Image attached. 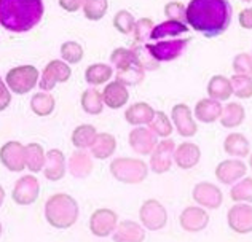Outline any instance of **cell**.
I'll return each mask as SVG.
<instances>
[{
    "instance_id": "1",
    "label": "cell",
    "mask_w": 252,
    "mask_h": 242,
    "mask_svg": "<svg viewBox=\"0 0 252 242\" xmlns=\"http://www.w3.org/2000/svg\"><path fill=\"white\" fill-rule=\"evenodd\" d=\"M233 8L228 0H190L187 24L206 38L222 35L231 23Z\"/></svg>"
},
{
    "instance_id": "2",
    "label": "cell",
    "mask_w": 252,
    "mask_h": 242,
    "mask_svg": "<svg viewBox=\"0 0 252 242\" xmlns=\"http://www.w3.org/2000/svg\"><path fill=\"white\" fill-rule=\"evenodd\" d=\"M43 15V0H0V26L13 34L32 30Z\"/></svg>"
},
{
    "instance_id": "3",
    "label": "cell",
    "mask_w": 252,
    "mask_h": 242,
    "mask_svg": "<svg viewBox=\"0 0 252 242\" xmlns=\"http://www.w3.org/2000/svg\"><path fill=\"white\" fill-rule=\"evenodd\" d=\"M78 202L67 193L51 194L45 202V218L56 230H69L78 220Z\"/></svg>"
},
{
    "instance_id": "4",
    "label": "cell",
    "mask_w": 252,
    "mask_h": 242,
    "mask_svg": "<svg viewBox=\"0 0 252 242\" xmlns=\"http://www.w3.org/2000/svg\"><path fill=\"white\" fill-rule=\"evenodd\" d=\"M110 174L115 180L125 185H139L149 175V164L139 158H115L110 162Z\"/></svg>"
},
{
    "instance_id": "5",
    "label": "cell",
    "mask_w": 252,
    "mask_h": 242,
    "mask_svg": "<svg viewBox=\"0 0 252 242\" xmlns=\"http://www.w3.org/2000/svg\"><path fill=\"white\" fill-rule=\"evenodd\" d=\"M40 72L34 65H18L8 70L5 77L6 86L15 94H28L35 86H38Z\"/></svg>"
},
{
    "instance_id": "6",
    "label": "cell",
    "mask_w": 252,
    "mask_h": 242,
    "mask_svg": "<svg viewBox=\"0 0 252 242\" xmlns=\"http://www.w3.org/2000/svg\"><path fill=\"white\" fill-rule=\"evenodd\" d=\"M190 43V38H169V40H158L157 43H145V51L160 62H171L184 54L185 48Z\"/></svg>"
},
{
    "instance_id": "7",
    "label": "cell",
    "mask_w": 252,
    "mask_h": 242,
    "mask_svg": "<svg viewBox=\"0 0 252 242\" xmlns=\"http://www.w3.org/2000/svg\"><path fill=\"white\" fill-rule=\"evenodd\" d=\"M139 220L149 231H160L168 223L166 207L158 199H145L139 209Z\"/></svg>"
},
{
    "instance_id": "8",
    "label": "cell",
    "mask_w": 252,
    "mask_h": 242,
    "mask_svg": "<svg viewBox=\"0 0 252 242\" xmlns=\"http://www.w3.org/2000/svg\"><path fill=\"white\" fill-rule=\"evenodd\" d=\"M70 77H72L70 64H67L63 59H53L45 65L40 75V81H38V88L50 93V91L56 88L58 83L69 81Z\"/></svg>"
},
{
    "instance_id": "9",
    "label": "cell",
    "mask_w": 252,
    "mask_h": 242,
    "mask_svg": "<svg viewBox=\"0 0 252 242\" xmlns=\"http://www.w3.org/2000/svg\"><path fill=\"white\" fill-rule=\"evenodd\" d=\"M176 142L166 137L161 142L157 143L154 152L150 153V169L155 174L161 175L166 174L174 164V150H176Z\"/></svg>"
},
{
    "instance_id": "10",
    "label": "cell",
    "mask_w": 252,
    "mask_h": 242,
    "mask_svg": "<svg viewBox=\"0 0 252 242\" xmlns=\"http://www.w3.org/2000/svg\"><path fill=\"white\" fill-rule=\"evenodd\" d=\"M40 194V182L35 175H23L13 187L11 198L18 206H31L38 199Z\"/></svg>"
},
{
    "instance_id": "11",
    "label": "cell",
    "mask_w": 252,
    "mask_h": 242,
    "mask_svg": "<svg viewBox=\"0 0 252 242\" xmlns=\"http://www.w3.org/2000/svg\"><path fill=\"white\" fill-rule=\"evenodd\" d=\"M118 225V215L112 209H97L90 217V231L96 238H109Z\"/></svg>"
},
{
    "instance_id": "12",
    "label": "cell",
    "mask_w": 252,
    "mask_h": 242,
    "mask_svg": "<svg viewBox=\"0 0 252 242\" xmlns=\"http://www.w3.org/2000/svg\"><path fill=\"white\" fill-rule=\"evenodd\" d=\"M0 162L10 172H23L26 169V145L18 140H10L0 148Z\"/></svg>"
},
{
    "instance_id": "13",
    "label": "cell",
    "mask_w": 252,
    "mask_h": 242,
    "mask_svg": "<svg viewBox=\"0 0 252 242\" xmlns=\"http://www.w3.org/2000/svg\"><path fill=\"white\" fill-rule=\"evenodd\" d=\"M191 198L198 206H201L209 211H216L222 206L223 202V193L217 185L211 182H200L193 187Z\"/></svg>"
},
{
    "instance_id": "14",
    "label": "cell",
    "mask_w": 252,
    "mask_h": 242,
    "mask_svg": "<svg viewBox=\"0 0 252 242\" xmlns=\"http://www.w3.org/2000/svg\"><path fill=\"white\" fill-rule=\"evenodd\" d=\"M227 223L236 234L252 233V204L236 202L235 206H231L227 214Z\"/></svg>"
},
{
    "instance_id": "15",
    "label": "cell",
    "mask_w": 252,
    "mask_h": 242,
    "mask_svg": "<svg viewBox=\"0 0 252 242\" xmlns=\"http://www.w3.org/2000/svg\"><path fill=\"white\" fill-rule=\"evenodd\" d=\"M209 212L201 206H189L181 212L179 223L181 228L187 233H200L206 230L209 225Z\"/></svg>"
},
{
    "instance_id": "16",
    "label": "cell",
    "mask_w": 252,
    "mask_h": 242,
    "mask_svg": "<svg viewBox=\"0 0 252 242\" xmlns=\"http://www.w3.org/2000/svg\"><path fill=\"white\" fill-rule=\"evenodd\" d=\"M171 120L179 135L193 137L198 133V124L193 120V113L187 104H176L171 110Z\"/></svg>"
},
{
    "instance_id": "17",
    "label": "cell",
    "mask_w": 252,
    "mask_h": 242,
    "mask_svg": "<svg viewBox=\"0 0 252 242\" xmlns=\"http://www.w3.org/2000/svg\"><path fill=\"white\" fill-rule=\"evenodd\" d=\"M248 174L246 162L241 158H231L220 161L216 167V179L222 185H235L238 180H241Z\"/></svg>"
},
{
    "instance_id": "18",
    "label": "cell",
    "mask_w": 252,
    "mask_h": 242,
    "mask_svg": "<svg viewBox=\"0 0 252 242\" xmlns=\"http://www.w3.org/2000/svg\"><path fill=\"white\" fill-rule=\"evenodd\" d=\"M129 147L134 150L137 155L147 156L154 152V148L158 143V135L150 128L145 126H136L128 135Z\"/></svg>"
},
{
    "instance_id": "19",
    "label": "cell",
    "mask_w": 252,
    "mask_h": 242,
    "mask_svg": "<svg viewBox=\"0 0 252 242\" xmlns=\"http://www.w3.org/2000/svg\"><path fill=\"white\" fill-rule=\"evenodd\" d=\"M65 171H67V161L61 150L51 148L46 152V161L43 167V175L50 182H59L64 179Z\"/></svg>"
},
{
    "instance_id": "20",
    "label": "cell",
    "mask_w": 252,
    "mask_h": 242,
    "mask_svg": "<svg viewBox=\"0 0 252 242\" xmlns=\"http://www.w3.org/2000/svg\"><path fill=\"white\" fill-rule=\"evenodd\" d=\"M201 160V148L193 142H182L174 150V164L179 169H193Z\"/></svg>"
},
{
    "instance_id": "21",
    "label": "cell",
    "mask_w": 252,
    "mask_h": 242,
    "mask_svg": "<svg viewBox=\"0 0 252 242\" xmlns=\"http://www.w3.org/2000/svg\"><path fill=\"white\" fill-rule=\"evenodd\" d=\"M93 169H94V161H93V155H90L83 148H77L69 158V172L72 177L75 179H86L91 175Z\"/></svg>"
},
{
    "instance_id": "22",
    "label": "cell",
    "mask_w": 252,
    "mask_h": 242,
    "mask_svg": "<svg viewBox=\"0 0 252 242\" xmlns=\"http://www.w3.org/2000/svg\"><path fill=\"white\" fill-rule=\"evenodd\" d=\"M102 99L104 104L112 110L125 107L129 101V91L128 86H125L120 81H110L102 89Z\"/></svg>"
},
{
    "instance_id": "23",
    "label": "cell",
    "mask_w": 252,
    "mask_h": 242,
    "mask_svg": "<svg viewBox=\"0 0 252 242\" xmlns=\"http://www.w3.org/2000/svg\"><path fill=\"white\" fill-rule=\"evenodd\" d=\"M115 242H142L145 241V228L142 223L132 220H123L117 225V230L112 234Z\"/></svg>"
},
{
    "instance_id": "24",
    "label": "cell",
    "mask_w": 252,
    "mask_h": 242,
    "mask_svg": "<svg viewBox=\"0 0 252 242\" xmlns=\"http://www.w3.org/2000/svg\"><path fill=\"white\" fill-rule=\"evenodd\" d=\"M222 110L223 107L220 101H216V99H212V97H204V99H200L196 102L193 115L200 123L211 124L220 118Z\"/></svg>"
},
{
    "instance_id": "25",
    "label": "cell",
    "mask_w": 252,
    "mask_h": 242,
    "mask_svg": "<svg viewBox=\"0 0 252 242\" xmlns=\"http://www.w3.org/2000/svg\"><path fill=\"white\" fill-rule=\"evenodd\" d=\"M184 34H189V24L177 19H168L160 24H157L150 34V40L158 42L164 38H177Z\"/></svg>"
},
{
    "instance_id": "26",
    "label": "cell",
    "mask_w": 252,
    "mask_h": 242,
    "mask_svg": "<svg viewBox=\"0 0 252 242\" xmlns=\"http://www.w3.org/2000/svg\"><path fill=\"white\" fill-rule=\"evenodd\" d=\"M157 110L147 102H136L126 108L125 120L131 126H145L154 120Z\"/></svg>"
},
{
    "instance_id": "27",
    "label": "cell",
    "mask_w": 252,
    "mask_h": 242,
    "mask_svg": "<svg viewBox=\"0 0 252 242\" xmlns=\"http://www.w3.org/2000/svg\"><path fill=\"white\" fill-rule=\"evenodd\" d=\"M117 150V139L115 135H112L109 133H97L94 142L90 147V152L93 155V158L96 160H109Z\"/></svg>"
},
{
    "instance_id": "28",
    "label": "cell",
    "mask_w": 252,
    "mask_h": 242,
    "mask_svg": "<svg viewBox=\"0 0 252 242\" xmlns=\"http://www.w3.org/2000/svg\"><path fill=\"white\" fill-rule=\"evenodd\" d=\"M223 152L233 158H246L251 155V143L241 133H231L223 140Z\"/></svg>"
},
{
    "instance_id": "29",
    "label": "cell",
    "mask_w": 252,
    "mask_h": 242,
    "mask_svg": "<svg viewBox=\"0 0 252 242\" xmlns=\"http://www.w3.org/2000/svg\"><path fill=\"white\" fill-rule=\"evenodd\" d=\"M145 67L141 61L128 65L125 69H117L115 80L123 83L125 86H139L145 80Z\"/></svg>"
},
{
    "instance_id": "30",
    "label": "cell",
    "mask_w": 252,
    "mask_h": 242,
    "mask_svg": "<svg viewBox=\"0 0 252 242\" xmlns=\"http://www.w3.org/2000/svg\"><path fill=\"white\" fill-rule=\"evenodd\" d=\"M208 96L216 101H228L233 96V88H231V80L225 75H214L208 83Z\"/></svg>"
},
{
    "instance_id": "31",
    "label": "cell",
    "mask_w": 252,
    "mask_h": 242,
    "mask_svg": "<svg viewBox=\"0 0 252 242\" xmlns=\"http://www.w3.org/2000/svg\"><path fill=\"white\" fill-rule=\"evenodd\" d=\"M244 120H246V110L240 102H228L222 110L220 118H219L222 126L227 129H235L241 126Z\"/></svg>"
},
{
    "instance_id": "32",
    "label": "cell",
    "mask_w": 252,
    "mask_h": 242,
    "mask_svg": "<svg viewBox=\"0 0 252 242\" xmlns=\"http://www.w3.org/2000/svg\"><path fill=\"white\" fill-rule=\"evenodd\" d=\"M45 161H46V152L40 143L31 142L26 145V167H28L32 174L43 171Z\"/></svg>"
},
{
    "instance_id": "33",
    "label": "cell",
    "mask_w": 252,
    "mask_h": 242,
    "mask_svg": "<svg viewBox=\"0 0 252 242\" xmlns=\"http://www.w3.org/2000/svg\"><path fill=\"white\" fill-rule=\"evenodd\" d=\"M112 75H114V69L104 62L91 64L85 70V80L88 84H91V86L105 84L112 78Z\"/></svg>"
},
{
    "instance_id": "34",
    "label": "cell",
    "mask_w": 252,
    "mask_h": 242,
    "mask_svg": "<svg viewBox=\"0 0 252 242\" xmlns=\"http://www.w3.org/2000/svg\"><path fill=\"white\" fill-rule=\"evenodd\" d=\"M80 104H82V108L88 115H101L105 106L102 99V93L97 91L96 86L83 91L80 97Z\"/></svg>"
},
{
    "instance_id": "35",
    "label": "cell",
    "mask_w": 252,
    "mask_h": 242,
    "mask_svg": "<svg viewBox=\"0 0 252 242\" xmlns=\"http://www.w3.org/2000/svg\"><path fill=\"white\" fill-rule=\"evenodd\" d=\"M55 107H56V101L48 91L35 93L31 99V110L37 116H50L55 112Z\"/></svg>"
},
{
    "instance_id": "36",
    "label": "cell",
    "mask_w": 252,
    "mask_h": 242,
    "mask_svg": "<svg viewBox=\"0 0 252 242\" xmlns=\"http://www.w3.org/2000/svg\"><path fill=\"white\" fill-rule=\"evenodd\" d=\"M96 135H97V131H96L94 126H93V124H80V126H77L74 129L70 140H72V143H74L75 148L86 150V148H90L93 145Z\"/></svg>"
},
{
    "instance_id": "37",
    "label": "cell",
    "mask_w": 252,
    "mask_h": 242,
    "mask_svg": "<svg viewBox=\"0 0 252 242\" xmlns=\"http://www.w3.org/2000/svg\"><path fill=\"white\" fill-rule=\"evenodd\" d=\"M109 0H83L82 11L88 21H101L107 15Z\"/></svg>"
},
{
    "instance_id": "38",
    "label": "cell",
    "mask_w": 252,
    "mask_h": 242,
    "mask_svg": "<svg viewBox=\"0 0 252 242\" xmlns=\"http://www.w3.org/2000/svg\"><path fill=\"white\" fill-rule=\"evenodd\" d=\"M149 126H150V129L154 131V133L158 137H161V139L171 137L172 131H174V124H172V120L164 112H161V110L155 112L154 120L149 123Z\"/></svg>"
},
{
    "instance_id": "39",
    "label": "cell",
    "mask_w": 252,
    "mask_h": 242,
    "mask_svg": "<svg viewBox=\"0 0 252 242\" xmlns=\"http://www.w3.org/2000/svg\"><path fill=\"white\" fill-rule=\"evenodd\" d=\"M230 198L233 202H249L252 204V177H243L230 189Z\"/></svg>"
},
{
    "instance_id": "40",
    "label": "cell",
    "mask_w": 252,
    "mask_h": 242,
    "mask_svg": "<svg viewBox=\"0 0 252 242\" xmlns=\"http://www.w3.org/2000/svg\"><path fill=\"white\" fill-rule=\"evenodd\" d=\"M137 61H141V59H139V56L136 54V51L132 48L120 47V48H115L110 54V62L115 69H125Z\"/></svg>"
},
{
    "instance_id": "41",
    "label": "cell",
    "mask_w": 252,
    "mask_h": 242,
    "mask_svg": "<svg viewBox=\"0 0 252 242\" xmlns=\"http://www.w3.org/2000/svg\"><path fill=\"white\" fill-rule=\"evenodd\" d=\"M83 56H85V50L78 42L69 40L61 45V59L67 64L74 65V64L82 62Z\"/></svg>"
},
{
    "instance_id": "42",
    "label": "cell",
    "mask_w": 252,
    "mask_h": 242,
    "mask_svg": "<svg viewBox=\"0 0 252 242\" xmlns=\"http://www.w3.org/2000/svg\"><path fill=\"white\" fill-rule=\"evenodd\" d=\"M230 80H231V88H233V94L238 97V99H251L252 97V77L235 74Z\"/></svg>"
},
{
    "instance_id": "43",
    "label": "cell",
    "mask_w": 252,
    "mask_h": 242,
    "mask_svg": "<svg viewBox=\"0 0 252 242\" xmlns=\"http://www.w3.org/2000/svg\"><path fill=\"white\" fill-rule=\"evenodd\" d=\"M114 27L123 35H131L134 32V26H136V19L132 16V13L128 10H120L115 13L114 16Z\"/></svg>"
},
{
    "instance_id": "44",
    "label": "cell",
    "mask_w": 252,
    "mask_h": 242,
    "mask_svg": "<svg viewBox=\"0 0 252 242\" xmlns=\"http://www.w3.org/2000/svg\"><path fill=\"white\" fill-rule=\"evenodd\" d=\"M154 27H155V24H154V19L152 18L137 19L136 26H134V32H132L136 43H142L147 40V38H150V34H152V30H154Z\"/></svg>"
},
{
    "instance_id": "45",
    "label": "cell",
    "mask_w": 252,
    "mask_h": 242,
    "mask_svg": "<svg viewBox=\"0 0 252 242\" xmlns=\"http://www.w3.org/2000/svg\"><path fill=\"white\" fill-rule=\"evenodd\" d=\"M164 16L168 19H177V21L187 23V5L179 0H171L164 5Z\"/></svg>"
},
{
    "instance_id": "46",
    "label": "cell",
    "mask_w": 252,
    "mask_h": 242,
    "mask_svg": "<svg viewBox=\"0 0 252 242\" xmlns=\"http://www.w3.org/2000/svg\"><path fill=\"white\" fill-rule=\"evenodd\" d=\"M233 72L238 75H248L252 77V54L249 53H238L233 57Z\"/></svg>"
},
{
    "instance_id": "47",
    "label": "cell",
    "mask_w": 252,
    "mask_h": 242,
    "mask_svg": "<svg viewBox=\"0 0 252 242\" xmlns=\"http://www.w3.org/2000/svg\"><path fill=\"white\" fill-rule=\"evenodd\" d=\"M11 104V91L6 86V83L0 77V112H3Z\"/></svg>"
},
{
    "instance_id": "48",
    "label": "cell",
    "mask_w": 252,
    "mask_h": 242,
    "mask_svg": "<svg viewBox=\"0 0 252 242\" xmlns=\"http://www.w3.org/2000/svg\"><path fill=\"white\" fill-rule=\"evenodd\" d=\"M238 23L243 29L252 30V8H243L238 15Z\"/></svg>"
},
{
    "instance_id": "49",
    "label": "cell",
    "mask_w": 252,
    "mask_h": 242,
    "mask_svg": "<svg viewBox=\"0 0 252 242\" xmlns=\"http://www.w3.org/2000/svg\"><path fill=\"white\" fill-rule=\"evenodd\" d=\"M59 6L67 13H77L82 8L83 0H58Z\"/></svg>"
},
{
    "instance_id": "50",
    "label": "cell",
    "mask_w": 252,
    "mask_h": 242,
    "mask_svg": "<svg viewBox=\"0 0 252 242\" xmlns=\"http://www.w3.org/2000/svg\"><path fill=\"white\" fill-rule=\"evenodd\" d=\"M5 196H6V193H5V188L0 185V207L3 206V201H5Z\"/></svg>"
},
{
    "instance_id": "51",
    "label": "cell",
    "mask_w": 252,
    "mask_h": 242,
    "mask_svg": "<svg viewBox=\"0 0 252 242\" xmlns=\"http://www.w3.org/2000/svg\"><path fill=\"white\" fill-rule=\"evenodd\" d=\"M249 167L252 169V153L249 155Z\"/></svg>"
},
{
    "instance_id": "52",
    "label": "cell",
    "mask_w": 252,
    "mask_h": 242,
    "mask_svg": "<svg viewBox=\"0 0 252 242\" xmlns=\"http://www.w3.org/2000/svg\"><path fill=\"white\" fill-rule=\"evenodd\" d=\"M0 238H2V223H0Z\"/></svg>"
},
{
    "instance_id": "53",
    "label": "cell",
    "mask_w": 252,
    "mask_h": 242,
    "mask_svg": "<svg viewBox=\"0 0 252 242\" xmlns=\"http://www.w3.org/2000/svg\"><path fill=\"white\" fill-rule=\"evenodd\" d=\"M241 2H248L249 3V2H252V0H241Z\"/></svg>"
}]
</instances>
